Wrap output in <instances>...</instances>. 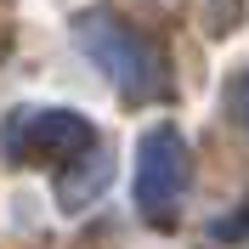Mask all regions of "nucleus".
Listing matches in <instances>:
<instances>
[{
    "instance_id": "nucleus-1",
    "label": "nucleus",
    "mask_w": 249,
    "mask_h": 249,
    "mask_svg": "<svg viewBox=\"0 0 249 249\" xmlns=\"http://www.w3.org/2000/svg\"><path fill=\"white\" fill-rule=\"evenodd\" d=\"M181 193H187V142L176 124H153L136 153V204L147 210V221H170Z\"/></svg>"
},
{
    "instance_id": "nucleus-4",
    "label": "nucleus",
    "mask_w": 249,
    "mask_h": 249,
    "mask_svg": "<svg viewBox=\"0 0 249 249\" xmlns=\"http://www.w3.org/2000/svg\"><path fill=\"white\" fill-rule=\"evenodd\" d=\"M108 176H113V164H108V153H96L91 159V170H85V176H62V187H57V193H62V204H68V210H79V204H85V198H96V193H102V181H108Z\"/></svg>"
},
{
    "instance_id": "nucleus-3",
    "label": "nucleus",
    "mask_w": 249,
    "mask_h": 249,
    "mask_svg": "<svg viewBox=\"0 0 249 249\" xmlns=\"http://www.w3.org/2000/svg\"><path fill=\"white\" fill-rule=\"evenodd\" d=\"M6 147L17 159H40V164L79 159V147H91V124L62 108H34V113H17V124L6 130Z\"/></svg>"
},
{
    "instance_id": "nucleus-5",
    "label": "nucleus",
    "mask_w": 249,
    "mask_h": 249,
    "mask_svg": "<svg viewBox=\"0 0 249 249\" xmlns=\"http://www.w3.org/2000/svg\"><path fill=\"white\" fill-rule=\"evenodd\" d=\"M227 108H232V113H238V124L249 130V68L232 79V85H227Z\"/></svg>"
},
{
    "instance_id": "nucleus-2",
    "label": "nucleus",
    "mask_w": 249,
    "mask_h": 249,
    "mask_svg": "<svg viewBox=\"0 0 249 249\" xmlns=\"http://www.w3.org/2000/svg\"><path fill=\"white\" fill-rule=\"evenodd\" d=\"M79 40H85V51H91V57L102 62V68H108V74L119 79L130 96H153L159 85H164L159 51L147 46L142 34H130L124 23H108V17H85Z\"/></svg>"
}]
</instances>
